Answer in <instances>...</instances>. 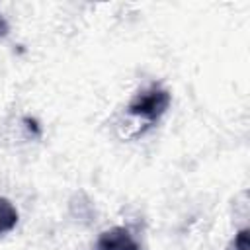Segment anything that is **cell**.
Returning a JSON list of instances; mask_svg holds the SVG:
<instances>
[{"label":"cell","instance_id":"obj_6","mask_svg":"<svg viewBox=\"0 0 250 250\" xmlns=\"http://www.w3.org/2000/svg\"><path fill=\"white\" fill-rule=\"evenodd\" d=\"M8 29H10V27H8V21L0 16V37H4V35L8 33Z\"/></svg>","mask_w":250,"mask_h":250},{"label":"cell","instance_id":"obj_1","mask_svg":"<svg viewBox=\"0 0 250 250\" xmlns=\"http://www.w3.org/2000/svg\"><path fill=\"white\" fill-rule=\"evenodd\" d=\"M170 102H172L170 92L154 86V88L133 98V102L129 104V113L143 119L145 123L152 125L166 113V109L170 107Z\"/></svg>","mask_w":250,"mask_h":250},{"label":"cell","instance_id":"obj_2","mask_svg":"<svg viewBox=\"0 0 250 250\" xmlns=\"http://www.w3.org/2000/svg\"><path fill=\"white\" fill-rule=\"evenodd\" d=\"M94 250H141V246L125 227H113L100 234Z\"/></svg>","mask_w":250,"mask_h":250},{"label":"cell","instance_id":"obj_4","mask_svg":"<svg viewBox=\"0 0 250 250\" xmlns=\"http://www.w3.org/2000/svg\"><path fill=\"white\" fill-rule=\"evenodd\" d=\"M227 250H248V229L238 230Z\"/></svg>","mask_w":250,"mask_h":250},{"label":"cell","instance_id":"obj_5","mask_svg":"<svg viewBox=\"0 0 250 250\" xmlns=\"http://www.w3.org/2000/svg\"><path fill=\"white\" fill-rule=\"evenodd\" d=\"M23 123H25V127H27L29 131H33L35 135H41V129H39V125H37V121H35V119L25 117V119H23Z\"/></svg>","mask_w":250,"mask_h":250},{"label":"cell","instance_id":"obj_3","mask_svg":"<svg viewBox=\"0 0 250 250\" xmlns=\"http://www.w3.org/2000/svg\"><path fill=\"white\" fill-rule=\"evenodd\" d=\"M18 219L20 215H18V209L12 205V201L6 197H0V236L10 232L18 225Z\"/></svg>","mask_w":250,"mask_h":250}]
</instances>
